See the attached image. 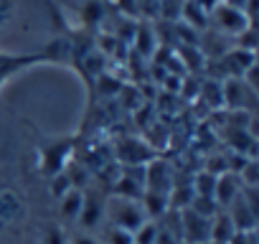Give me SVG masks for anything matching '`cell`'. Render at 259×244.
Segmentation results:
<instances>
[{"label":"cell","instance_id":"277c9868","mask_svg":"<svg viewBox=\"0 0 259 244\" xmlns=\"http://www.w3.org/2000/svg\"><path fill=\"white\" fill-rule=\"evenodd\" d=\"M41 64H51L49 54L44 49L41 51H31V54H13V51L0 49V92L6 89V84L13 76H18V74H23V71H28L33 66H41Z\"/></svg>","mask_w":259,"mask_h":244},{"label":"cell","instance_id":"3957f363","mask_svg":"<svg viewBox=\"0 0 259 244\" xmlns=\"http://www.w3.org/2000/svg\"><path fill=\"white\" fill-rule=\"evenodd\" d=\"M28 201L13 183H0V229H13L26 221Z\"/></svg>","mask_w":259,"mask_h":244},{"label":"cell","instance_id":"ba28073f","mask_svg":"<svg viewBox=\"0 0 259 244\" xmlns=\"http://www.w3.org/2000/svg\"><path fill=\"white\" fill-rule=\"evenodd\" d=\"M114 155L119 158V166H124V168H143L155 158V153L143 140H135V138L119 140L114 148Z\"/></svg>","mask_w":259,"mask_h":244},{"label":"cell","instance_id":"7c38bea8","mask_svg":"<svg viewBox=\"0 0 259 244\" xmlns=\"http://www.w3.org/2000/svg\"><path fill=\"white\" fill-rule=\"evenodd\" d=\"M18 18V0H0V36L8 33Z\"/></svg>","mask_w":259,"mask_h":244},{"label":"cell","instance_id":"2e32d148","mask_svg":"<svg viewBox=\"0 0 259 244\" xmlns=\"http://www.w3.org/2000/svg\"><path fill=\"white\" fill-rule=\"evenodd\" d=\"M155 236H158V224H155V221H145V224L133 234L135 244H155Z\"/></svg>","mask_w":259,"mask_h":244},{"label":"cell","instance_id":"9c48e42d","mask_svg":"<svg viewBox=\"0 0 259 244\" xmlns=\"http://www.w3.org/2000/svg\"><path fill=\"white\" fill-rule=\"evenodd\" d=\"M104 201L107 198H102L97 191H84V204H81V214L76 221V226L81 231L94 234V229L104 224Z\"/></svg>","mask_w":259,"mask_h":244},{"label":"cell","instance_id":"9a60e30c","mask_svg":"<svg viewBox=\"0 0 259 244\" xmlns=\"http://www.w3.org/2000/svg\"><path fill=\"white\" fill-rule=\"evenodd\" d=\"M69 188H74V183H71V178L66 176V171L59 173V176H54V178H49V193H51L54 201H59Z\"/></svg>","mask_w":259,"mask_h":244},{"label":"cell","instance_id":"8fae6325","mask_svg":"<svg viewBox=\"0 0 259 244\" xmlns=\"http://www.w3.org/2000/svg\"><path fill=\"white\" fill-rule=\"evenodd\" d=\"M234 224H231V219H229V214L221 209L216 216H211V239L208 241H213V244H226L231 236H234Z\"/></svg>","mask_w":259,"mask_h":244},{"label":"cell","instance_id":"5b68a950","mask_svg":"<svg viewBox=\"0 0 259 244\" xmlns=\"http://www.w3.org/2000/svg\"><path fill=\"white\" fill-rule=\"evenodd\" d=\"M213 23H216V28H219L221 33H226V36H239V33H244L246 28L254 26L241 8L229 6V3H219V6L213 8Z\"/></svg>","mask_w":259,"mask_h":244},{"label":"cell","instance_id":"7a4b0ae2","mask_svg":"<svg viewBox=\"0 0 259 244\" xmlns=\"http://www.w3.org/2000/svg\"><path fill=\"white\" fill-rule=\"evenodd\" d=\"M74 160V143L71 140H51L46 145L38 148V171L46 178H54L59 173H64L69 168V163Z\"/></svg>","mask_w":259,"mask_h":244},{"label":"cell","instance_id":"30bf717a","mask_svg":"<svg viewBox=\"0 0 259 244\" xmlns=\"http://www.w3.org/2000/svg\"><path fill=\"white\" fill-rule=\"evenodd\" d=\"M81 204H84V191L81 188H69L59 201H56V211H59V224H76L79 214H81Z\"/></svg>","mask_w":259,"mask_h":244},{"label":"cell","instance_id":"e0dca14e","mask_svg":"<svg viewBox=\"0 0 259 244\" xmlns=\"http://www.w3.org/2000/svg\"><path fill=\"white\" fill-rule=\"evenodd\" d=\"M69 244H102V239L99 236H94L92 231H74V234H69Z\"/></svg>","mask_w":259,"mask_h":244},{"label":"cell","instance_id":"8992f818","mask_svg":"<svg viewBox=\"0 0 259 244\" xmlns=\"http://www.w3.org/2000/svg\"><path fill=\"white\" fill-rule=\"evenodd\" d=\"M143 171H145V191H153V193H163V196H168L170 188L178 183L176 171H173L170 163H165V160L153 158Z\"/></svg>","mask_w":259,"mask_h":244},{"label":"cell","instance_id":"4fadbf2b","mask_svg":"<svg viewBox=\"0 0 259 244\" xmlns=\"http://www.w3.org/2000/svg\"><path fill=\"white\" fill-rule=\"evenodd\" d=\"M41 244H69V231L64 224L51 221L41 229Z\"/></svg>","mask_w":259,"mask_h":244},{"label":"cell","instance_id":"5bb4252c","mask_svg":"<svg viewBox=\"0 0 259 244\" xmlns=\"http://www.w3.org/2000/svg\"><path fill=\"white\" fill-rule=\"evenodd\" d=\"M102 244H135L133 234L119 229V226H104V236H102Z\"/></svg>","mask_w":259,"mask_h":244},{"label":"cell","instance_id":"6da1fadb","mask_svg":"<svg viewBox=\"0 0 259 244\" xmlns=\"http://www.w3.org/2000/svg\"><path fill=\"white\" fill-rule=\"evenodd\" d=\"M145 221L148 219L143 214L140 201L122 198V196H112L104 201V224H109V226H119L130 234H135Z\"/></svg>","mask_w":259,"mask_h":244},{"label":"cell","instance_id":"52a82bcc","mask_svg":"<svg viewBox=\"0 0 259 244\" xmlns=\"http://www.w3.org/2000/svg\"><path fill=\"white\" fill-rule=\"evenodd\" d=\"M178 214H181V241L206 244L211 239V219L208 216H201L193 209H186Z\"/></svg>","mask_w":259,"mask_h":244},{"label":"cell","instance_id":"ac0fdd59","mask_svg":"<svg viewBox=\"0 0 259 244\" xmlns=\"http://www.w3.org/2000/svg\"><path fill=\"white\" fill-rule=\"evenodd\" d=\"M226 244H256V229L254 231H234V236Z\"/></svg>","mask_w":259,"mask_h":244}]
</instances>
